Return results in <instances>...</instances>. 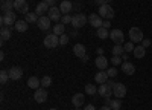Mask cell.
<instances>
[{"instance_id":"6da1fadb","label":"cell","mask_w":152,"mask_h":110,"mask_svg":"<svg viewBox=\"0 0 152 110\" xmlns=\"http://www.w3.org/2000/svg\"><path fill=\"white\" fill-rule=\"evenodd\" d=\"M0 23H2V28L3 26H12V24L17 23V14L14 11L6 12V14H3L2 18H0Z\"/></svg>"},{"instance_id":"7a4b0ae2","label":"cell","mask_w":152,"mask_h":110,"mask_svg":"<svg viewBox=\"0 0 152 110\" xmlns=\"http://www.w3.org/2000/svg\"><path fill=\"white\" fill-rule=\"evenodd\" d=\"M114 9H113V6H110L108 3H105V5H100L99 6V16L102 17V18H105V20H110V18H114Z\"/></svg>"},{"instance_id":"3957f363","label":"cell","mask_w":152,"mask_h":110,"mask_svg":"<svg viewBox=\"0 0 152 110\" xmlns=\"http://www.w3.org/2000/svg\"><path fill=\"white\" fill-rule=\"evenodd\" d=\"M128 35H129V40L132 43H142L143 41V31L140 28H137V26H132L129 29Z\"/></svg>"},{"instance_id":"277c9868","label":"cell","mask_w":152,"mask_h":110,"mask_svg":"<svg viewBox=\"0 0 152 110\" xmlns=\"http://www.w3.org/2000/svg\"><path fill=\"white\" fill-rule=\"evenodd\" d=\"M85 23H88V16L85 14H81V12H78L76 16H73V20H72V26L75 29H79L82 28Z\"/></svg>"},{"instance_id":"5b68a950","label":"cell","mask_w":152,"mask_h":110,"mask_svg":"<svg viewBox=\"0 0 152 110\" xmlns=\"http://www.w3.org/2000/svg\"><path fill=\"white\" fill-rule=\"evenodd\" d=\"M59 44V38H58V35L55 34H47L46 35V38H44V46L47 49H53Z\"/></svg>"},{"instance_id":"8992f818","label":"cell","mask_w":152,"mask_h":110,"mask_svg":"<svg viewBox=\"0 0 152 110\" xmlns=\"http://www.w3.org/2000/svg\"><path fill=\"white\" fill-rule=\"evenodd\" d=\"M110 38L113 40V43L116 44H123L125 43V35H123V31L120 29H114L110 32Z\"/></svg>"},{"instance_id":"52a82bcc","label":"cell","mask_w":152,"mask_h":110,"mask_svg":"<svg viewBox=\"0 0 152 110\" xmlns=\"http://www.w3.org/2000/svg\"><path fill=\"white\" fill-rule=\"evenodd\" d=\"M14 9L17 12H20V14L26 16L29 12V5H28L26 0H15V2H14Z\"/></svg>"},{"instance_id":"ba28073f","label":"cell","mask_w":152,"mask_h":110,"mask_svg":"<svg viewBox=\"0 0 152 110\" xmlns=\"http://www.w3.org/2000/svg\"><path fill=\"white\" fill-rule=\"evenodd\" d=\"M113 95L119 98V100H122V98L126 96V86L122 84V83H116V86L113 87Z\"/></svg>"},{"instance_id":"9c48e42d","label":"cell","mask_w":152,"mask_h":110,"mask_svg":"<svg viewBox=\"0 0 152 110\" xmlns=\"http://www.w3.org/2000/svg\"><path fill=\"white\" fill-rule=\"evenodd\" d=\"M47 17L52 20V21H61L62 12H61V9L58 6H52V8L49 9V12H47Z\"/></svg>"},{"instance_id":"30bf717a","label":"cell","mask_w":152,"mask_h":110,"mask_svg":"<svg viewBox=\"0 0 152 110\" xmlns=\"http://www.w3.org/2000/svg\"><path fill=\"white\" fill-rule=\"evenodd\" d=\"M88 23H90L93 28L99 29V28H102V24H104V18L99 14H90L88 16Z\"/></svg>"},{"instance_id":"8fae6325","label":"cell","mask_w":152,"mask_h":110,"mask_svg":"<svg viewBox=\"0 0 152 110\" xmlns=\"http://www.w3.org/2000/svg\"><path fill=\"white\" fill-rule=\"evenodd\" d=\"M34 100H35V103H38V104L46 103V101H47V92H46V89H44V87L37 89L35 93H34Z\"/></svg>"},{"instance_id":"7c38bea8","label":"cell","mask_w":152,"mask_h":110,"mask_svg":"<svg viewBox=\"0 0 152 110\" xmlns=\"http://www.w3.org/2000/svg\"><path fill=\"white\" fill-rule=\"evenodd\" d=\"M50 23H52V20H50L49 17H46V16H43V17L38 18L37 26L40 28L41 31H49V29H50Z\"/></svg>"},{"instance_id":"4fadbf2b","label":"cell","mask_w":152,"mask_h":110,"mask_svg":"<svg viewBox=\"0 0 152 110\" xmlns=\"http://www.w3.org/2000/svg\"><path fill=\"white\" fill-rule=\"evenodd\" d=\"M108 63H110V61H108L107 57H104V55H97V58L94 60V64H96V67H97L99 70H107Z\"/></svg>"},{"instance_id":"5bb4252c","label":"cell","mask_w":152,"mask_h":110,"mask_svg":"<svg viewBox=\"0 0 152 110\" xmlns=\"http://www.w3.org/2000/svg\"><path fill=\"white\" fill-rule=\"evenodd\" d=\"M120 69H122V72L125 73V75H134L135 73V66L131 63V61H123Z\"/></svg>"},{"instance_id":"9a60e30c","label":"cell","mask_w":152,"mask_h":110,"mask_svg":"<svg viewBox=\"0 0 152 110\" xmlns=\"http://www.w3.org/2000/svg\"><path fill=\"white\" fill-rule=\"evenodd\" d=\"M108 73H107V70H99L96 75H94V83H97V84H107L108 83Z\"/></svg>"},{"instance_id":"2e32d148","label":"cell","mask_w":152,"mask_h":110,"mask_svg":"<svg viewBox=\"0 0 152 110\" xmlns=\"http://www.w3.org/2000/svg\"><path fill=\"white\" fill-rule=\"evenodd\" d=\"M73 54H75L76 57L82 58V57L87 55V47H85L82 43H76V44L73 46Z\"/></svg>"},{"instance_id":"e0dca14e","label":"cell","mask_w":152,"mask_h":110,"mask_svg":"<svg viewBox=\"0 0 152 110\" xmlns=\"http://www.w3.org/2000/svg\"><path fill=\"white\" fill-rule=\"evenodd\" d=\"M8 72H9V78H11L12 81H17V80H20V78L23 77V70H21L20 67H17V66L11 67Z\"/></svg>"},{"instance_id":"ac0fdd59","label":"cell","mask_w":152,"mask_h":110,"mask_svg":"<svg viewBox=\"0 0 152 110\" xmlns=\"http://www.w3.org/2000/svg\"><path fill=\"white\" fill-rule=\"evenodd\" d=\"M49 9H50V6H49L47 3H44V2L38 3V5L35 6V12H37V16H38V17L46 16V12H49Z\"/></svg>"},{"instance_id":"d6986e66","label":"cell","mask_w":152,"mask_h":110,"mask_svg":"<svg viewBox=\"0 0 152 110\" xmlns=\"http://www.w3.org/2000/svg\"><path fill=\"white\" fill-rule=\"evenodd\" d=\"M97 93L102 96V98H108L113 95V89L110 87L108 84H100V87L97 89Z\"/></svg>"},{"instance_id":"ffe728a7","label":"cell","mask_w":152,"mask_h":110,"mask_svg":"<svg viewBox=\"0 0 152 110\" xmlns=\"http://www.w3.org/2000/svg\"><path fill=\"white\" fill-rule=\"evenodd\" d=\"M84 101H85V95H84V93H75V95L72 96V104H73L75 107H82Z\"/></svg>"},{"instance_id":"44dd1931","label":"cell","mask_w":152,"mask_h":110,"mask_svg":"<svg viewBox=\"0 0 152 110\" xmlns=\"http://www.w3.org/2000/svg\"><path fill=\"white\" fill-rule=\"evenodd\" d=\"M59 9L62 12V16H66V14H70V11L73 9V5H72L70 0H64V2L59 3Z\"/></svg>"},{"instance_id":"7402d4cb","label":"cell","mask_w":152,"mask_h":110,"mask_svg":"<svg viewBox=\"0 0 152 110\" xmlns=\"http://www.w3.org/2000/svg\"><path fill=\"white\" fill-rule=\"evenodd\" d=\"M11 37H12V28L11 26H3L0 29V38H2V41L9 40Z\"/></svg>"},{"instance_id":"603a6c76","label":"cell","mask_w":152,"mask_h":110,"mask_svg":"<svg viewBox=\"0 0 152 110\" xmlns=\"http://www.w3.org/2000/svg\"><path fill=\"white\" fill-rule=\"evenodd\" d=\"M28 26H29V23H28L26 20H21V18L17 20V23L14 24L15 31H18L20 34H21V32H26V31H28Z\"/></svg>"},{"instance_id":"cb8c5ba5","label":"cell","mask_w":152,"mask_h":110,"mask_svg":"<svg viewBox=\"0 0 152 110\" xmlns=\"http://www.w3.org/2000/svg\"><path fill=\"white\" fill-rule=\"evenodd\" d=\"M28 87H31V89H34V90L40 89V87H41V80L37 78V77H31V78L28 80Z\"/></svg>"},{"instance_id":"d4e9b609","label":"cell","mask_w":152,"mask_h":110,"mask_svg":"<svg viewBox=\"0 0 152 110\" xmlns=\"http://www.w3.org/2000/svg\"><path fill=\"white\" fill-rule=\"evenodd\" d=\"M134 57L135 58H143L145 55H146V47H143L142 44L140 46H135V49H134Z\"/></svg>"},{"instance_id":"484cf974","label":"cell","mask_w":152,"mask_h":110,"mask_svg":"<svg viewBox=\"0 0 152 110\" xmlns=\"http://www.w3.org/2000/svg\"><path fill=\"white\" fill-rule=\"evenodd\" d=\"M96 35H97V38H100V40H107L108 37H110V32H108V29H105L102 26V28L96 29Z\"/></svg>"},{"instance_id":"4316f807","label":"cell","mask_w":152,"mask_h":110,"mask_svg":"<svg viewBox=\"0 0 152 110\" xmlns=\"http://www.w3.org/2000/svg\"><path fill=\"white\" fill-rule=\"evenodd\" d=\"M64 31H66V24H62V23H56L53 26V34L58 35V37H61L62 34H66Z\"/></svg>"},{"instance_id":"83f0119b","label":"cell","mask_w":152,"mask_h":110,"mask_svg":"<svg viewBox=\"0 0 152 110\" xmlns=\"http://www.w3.org/2000/svg\"><path fill=\"white\" fill-rule=\"evenodd\" d=\"M12 9H14V2H11V0H6V2L2 5V12H3V14L11 12Z\"/></svg>"},{"instance_id":"f1b7e54d","label":"cell","mask_w":152,"mask_h":110,"mask_svg":"<svg viewBox=\"0 0 152 110\" xmlns=\"http://www.w3.org/2000/svg\"><path fill=\"white\" fill-rule=\"evenodd\" d=\"M38 18H40V17L37 16V12H28V14L24 16V20H26L28 23H37Z\"/></svg>"},{"instance_id":"f546056e","label":"cell","mask_w":152,"mask_h":110,"mask_svg":"<svg viewBox=\"0 0 152 110\" xmlns=\"http://www.w3.org/2000/svg\"><path fill=\"white\" fill-rule=\"evenodd\" d=\"M111 54L113 55H122V54H125L123 44H114V47L111 49Z\"/></svg>"},{"instance_id":"4dcf8cb0","label":"cell","mask_w":152,"mask_h":110,"mask_svg":"<svg viewBox=\"0 0 152 110\" xmlns=\"http://www.w3.org/2000/svg\"><path fill=\"white\" fill-rule=\"evenodd\" d=\"M85 93L90 95V96H94V93H97V89L94 84H87L85 86Z\"/></svg>"},{"instance_id":"1f68e13d","label":"cell","mask_w":152,"mask_h":110,"mask_svg":"<svg viewBox=\"0 0 152 110\" xmlns=\"http://www.w3.org/2000/svg\"><path fill=\"white\" fill-rule=\"evenodd\" d=\"M122 55H113L111 57V64L113 66H122Z\"/></svg>"},{"instance_id":"d6a6232c","label":"cell","mask_w":152,"mask_h":110,"mask_svg":"<svg viewBox=\"0 0 152 110\" xmlns=\"http://www.w3.org/2000/svg\"><path fill=\"white\" fill-rule=\"evenodd\" d=\"M110 107H111L113 110H120V107H122V101L119 100V98H116V100H111Z\"/></svg>"},{"instance_id":"836d02e7","label":"cell","mask_w":152,"mask_h":110,"mask_svg":"<svg viewBox=\"0 0 152 110\" xmlns=\"http://www.w3.org/2000/svg\"><path fill=\"white\" fill-rule=\"evenodd\" d=\"M123 49H125V52H126V54H129V52H134L135 46H134V43L129 40V43H123Z\"/></svg>"},{"instance_id":"e575fe53","label":"cell","mask_w":152,"mask_h":110,"mask_svg":"<svg viewBox=\"0 0 152 110\" xmlns=\"http://www.w3.org/2000/svg\"><path fill=\"white\" fill-rule=\"evenodd\" d=\"M50 84H52V78H50L49 75H46V77H43V78H41V87H44V89H46V87H49Z\"/></svg>"},{"instance_id":"d590c367","label":"cell","mask_w":152,"mask_h":110,"mask_svg":"<svg viewBox=\"0 0 152 110\" xmlns=\"http://www.w3.org/2000/svg\"><path fill=\"white\" fill-rule=\"evenodd\" d=\"M8 80H11V78H9V72H8V70H2V72H0V83L5 84Z\"/></svg>"},{"instance_id":"8d00e7d4","label":"cell","mask_w":152,"mask_h":110,"mask_svg":"<svg viewBox=\"0 0 152 110\" xmlns=\"http://www.w3.org/2000/svg\"><path fill=\"white\" fill-rule=\"evenodd\" d=\"M107 73H108L110 78H116L117 77V69L116 67H108L107 69Z\"/></svg>"},{"instance_id":"74e56055","label":"cell","mask_w":152,"mask_h":110,"mask_svg":"<svg viewBox=\"0 0 152 110\" xmlns=\"http://www.w3.org/2000/svg\"><path fill=\"white\" fill-rule=\"evenodd\" d=\"M72 20H73V17H72L70 14H66V16H62L61 23H62V24H69V23H72Z\"/></svg>"},{"instance_id":"f35d334b","label":"cell","mask_w":152,"mask_h":110,"mask_svg":"<svg viewBox=\"0 0 152 110\" xmlns=\"http://www.w3.org/2000/svg\"><path fill=\"white\" fill-rule=\"evenodd\" d=\"M67 43H69V35H67V34H62V35L59 37V44H61V46H66Z\"/></svg>"},{"instance_id":"ab89813d","label":"cell","mask_w":152,"mask_h":110,"mask_svg":"<svg viewBox=\"0 0 152 110\" xmlns=\"http://www.w3.org/2000/svg\"><path fill=\"white\" fill-rule=\"evenodd\" d=\"M142 46H143V47H149V46H151V40H149V38H143Z\"/></svg>"},{"instance_id":"60d3db41","label":"cell","mask_w":152,"mask_h":110,"mask_svg":"<svg viewBox=\"0 0 152 110\" xmlns=\"http://www.w3.org/2000/svg\"><path fill=\"white\" fill-rule=\"evenodd\" d=\"M43 2H44V3H47V5L50 6V8L56 5V0H43Z\"/></svg>"},{"instance_id":"b9f144b4","label":"cell","mask_w":152,"mask_h":110,"mask_svg":"<svg viewBox=\"0 0 152 110\" xmlns=\"http://www.w3.org/2000/svg\"><path fill=\"white\" fill-rule=\"evenodd\" d=\"M102 26H104L105 29H110V28H111V21H110V20H104V24H102Z\"/></svg>"},{"instance_id":"7bdbcfd3","label":"cell","mask_w":152,"mask_h":110,"mask_svg":"<svg viewBox=\"0 0 152 110\" xmlns=\"http://www.w3.org/2000/svg\"><path fill=\"white\" fill-rule=\"evenodd\" d=\"M84 110H96V107H94V104H87L84 107Z\"/></svg>"},{"instance_id":"ee69618b","label":"cell","mask_w":152,"mask_h":110,"mask_svg":"<svg viewBox=\"0 0 152 110\" xmlns=\"http://www.w3.org/2000/svg\"><path fill=\"white\" fill-rule=\"evenodd\" d=\"M93 2H94L96 5H99V6H100V5H105V0H93Z\"/></svg>"},{"instance_id":"f6af8a7d","label":"cell","mask_w":152,"mask_h":110,"mask_svg":"<svg viewBox=\"0 0 152 110\" xmlns=\"http://www.w3.org/2000/svg\"><path fill=\"white\" fill-rule=\"evenodd\" d=\"M122 60H123V61H128V60H129V55L126 54V52H125V54H122Z\"/></svg>"},{"instance_id":"bcb514c9","label":"cell","mask_w":152,"mask_h":110,"mask_svg":"<svg viewBox=\"0 0 152 110\" xmlns=\"http://www.w3.org/2000/svg\"><path fill=\"white\" fill-rule=\"evenodd\" d=\"M99 110H113V109H111L110 106H105V104H104V106H102V107H100Z\"/></svg>"},{"instance_id":"7dc6e473","label":"cell","mask_w":152,"mask_h":110,"mask_svg":"<svg viewBox=\"0 0 152 110\" xmlns=\"http://www.w3.org/2000/svg\"><path fill=\"white\" fill-rule=\"evenodd\" d=\"M107 84L110 86V87H111V89L114 87V86H116V83H114V81H111V80H108V83H107Z\"/></svg>"},{"instance_id":"c3c4849f","label":"cell","mask_w":152,"mask_h":110,"mask_svg":"<svg viewBox=\"0 0 152 110\" xmlns=\"http://www.w3.org/2000/svg\"><path fill=\"white\" fill-rule=\"evenodd\" d=\"M73 9H75V11H79V9H81V5H79V3L73 5Z\"/></svg>"},{"instance_id":"681fc988","label":"cell","mask_w":152,"mask_h":110,"mask_svg":"<svg viewBox=\"0 0 152 110\" xmlns=\"http://www.w3.org/2000/svg\"><path fill=\"white\" fill-rule=\"evenodd\" d=\"M96 52H97V55H102V54H104V49H102V47H99Z\"/></svg>"},{"instance_id":"f907efd6","label":"cell","mask_w":152,"mask_h":110,"mask_svg":"<svg viewBox=\"0 0 152 110\" xmlns=\"http://www.w3.org/2000/svg\"><path fill=\"white\" fill-rule=\"evenodd\" d=\"M82 61H84V63H87V61H88V55H85V57H82Z\"/></svg>"},{"instance_id":"816d5d0a","label":"cell","mask_w":152,"mask_h":110,"mask_svg":"<svg viewBox=\"0 0 152 110\" xmlns=\"http://www.w3.org/2000/svg\"><path fill=\"white\" fill-rule=\"evenodd\" d=\"M111 2H113V0H105V3H108V5H110Z\"/></svg>"},{"instance_id":"f5cc1de1","label":"cell","mask_w":152,"mask_h":110,"mask_svg":"<svg viewBox=\"0 0 152 110\" xmlns=\"http://www.w3.org/2000/svg\"><path fill=\"white\" fill-rule=\"evenodd\" d=\"M75 110H81V107H75Z\"/></svg>"},{"instance_id":"db71d44e","label":"cell","mask_w":152,"mask_h":110,"mask_svg":"<svg viewBox=\"0 0 152 110\" xmlns=\"http://www.w3.org/2000/svg\"><path fill=\"white\" fill-rule=\"evenodd\" d=\"M49 110H58V109H49Z\"/></svg>"},{"instance_id":"11a10c76","label":"cell","mask_w":152,"mask_h":110,"mask_svg":"<svg viewBox=\"0 0 152 110\" xmlns=\"http://www.w3.org/2000/svg\"><path fill=\"white\" fill-rule=\"evenodd\" d=\"M11 2H15V0H11Z\"/></svg>"},{"instance_id":"9f6ffc18","label":"cell","mask_w":152,"mask_h":110,"mask_svg":"<svg viewBox=\"0 0 152 110\" xmlns=\"http://www.w3.org/2000/svg\"><path fill=\"white\" fill-rule=\"evenodd\" d=\"M26 2H28V0H26Z\"/></svg>"},{"instance_id":"6f0895ef","label":"cell","mask_w":152,"mask_h":110,"mask_svg":"<svg viewBox=\"0 0 152 110\" xmlns=\"http://www.w3.org/2000/svg\"><path fill=\"white\" fill-rule=\"evenodd\" d=\"M70 2H72V0H70Z\"/></svg>"}]
</instances>
